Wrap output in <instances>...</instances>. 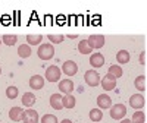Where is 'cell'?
Instances as JSON below:
<instances>
[{
	"instance_id": "cell-1",
	"label": "cell",
	"mask_w": 147,
	"mask_h": 123,
	"mask_svg": "<svg viewBox=\"0 0 147 123\" xmlns=\"http://www.w3.org/2000/svg\"><path fill=\"white\" fill-rule=\"evenodd\" d=\"M37 54H38V57L41 60H50L53 59L55 56V48L52 44H41L38 47V51H37Z\"/></svg>"
},
{
	"instance_id": "cell-2",
	"label": "cell",
	"mask_w": 147,
	"mask_h": 123,
	"mask_svg": "<svg viewBox=\"0 0 147 123\" xmlns=\"http://www.w3.org/2000/svg\"><path fill=\"white\" fill-rule=\"evenodd\" d=\"M87 44L90 45L91 50H99V48H102L105 45V35H102V34L90 35L88 40H87Z\"/></svg>"
},
{
	"instance_id": "cell-3",
	"label": "cell",
	"mask_w": 147,
	"mask_h": 123,
	"mask_svg": "<svg viewBox=\"0 0 147 123\" xmlns=\"http://www.w3.org/2000/svg\"><path fill=\"white\" fill-rule=\"evenodd\" d=\"M60 75H62V70H60L59 66H56V65H52L46 69V79L49 82H59Z\"/></svg>"
},
{
	"instance_id": "cell-4",
	"label": "cell",
	"mask_w": 147,
	"mask_h": 123,
	"mask_svg": "<svg viewBox=\"0 0 147 123\" xmlns=\"http://www.w3.org/2000/svg\"><path fill=\"white\" fill-rule=\"evenodd\" d=\"M84 79H85V84H87L88 87H97V85H100V75L94 69L85 72Z\"/></svg>"
},
{
	"instance_id": "cell-5",
	"label": "cell",
	"mask_w": 147,
	"mask_h": 123,
	"mask_svg": "<svg viewBox=\"0 0 147 123\" xmlns=\"http://www.w3.org/2000/svg\"><path fill=\"white\" fill-rule=\"evenodd\" d=\"M127 114V107L124 104H115L110 107V117L115 120H122Z\"/></svg>"
},
{
	"instance_id": "cell-6",
	"label": "cell",
	"mask_w": 147,
	"mask_h": 123,
	"mask_svg": "<svg viewBox=\"0 0 147 123\" xmlns=\"http://www.w3.org/2000/svg\"><path fill=\"white\" fill-rule=\"evenodd\" d=\"M116 78L112 76L110 73H107L106 76H103V79H100V85H102V88L105 91H112L116 88Z\"/></svg>"
},
{
	"instance_id": "cell-7",
	"label": "cell",
	"mask_w": 147,
	"mask_h": 123,
	"mask_svg": "<svg viewBox=\"0 0 147 123\" xmlns=\"http://www.w3.org/2000/svg\"><path fill=\"white\" fill-rule=\"evenodd\" d=\"M129 106L136 110H141L146 106V98L141 94H134L129 97Z\"/></svg>"
},
{
	"instance_id": "cell-8",
	"label": "cell",
	"mask_w": 147,
	"mask_h": 123,
	"mask_svg": "<svg viewBox=\"0 0 147 123\" xmlns=\"http://www.w3.org/2000/svg\"><path fill=\"white\" fill-rule=\"evenodd\" d=\"M62 72L66 76H74V75H77V72H78V65L72 60H66L62 65Z\"/></svg>"
},
{
	"instance_id": "cell-9",
	"label": "cell",
	"mask_w": 147,
	"mask_h": 123,
	"mask_svg": "<svg viewBox=\"0 0 147 123\" xmlns=\"http://www.w3.org/2000/svg\"><path fill=\"white\" fill-rule=\"evenodd\" d=\"M24 123H38L40 117H38V113L32 108H28L24 112V117H22Z\"/></svg>"
},
{
	"instance_id": "cell-10",
	"label": "cell",
	"mask_w": 147,
	"mask_h": 123,
	"mask_svg": "<svg viewBox=\"0 0 147 123\" xmlns=\"http://www.w3.org/2000/svg\"><path fill=\"white\" fill-rule=\"evenodd\" d=\"M97 106H99L100 110H106V108H110L112 107V98L106 94H100L97 97Z\"/></svg>"
},
{
	"instance_id": "cell-11",
	"label": "cell",
	"mask_w": 147,
	"mask_h": 123,
	"mask_svg": "<svg viewBox=\"0 0 147 123\" xmlns=\"http://www.w3.org/2000/svg\"><path fill=\"white\" fill-rule=\"evenodd\" d=\"M74 82L72 79H62V81H59V91L60 92H63V94H71L74 91Z\"/></svg>"
},
{
	"instance_id": "cell-12",
	"label": "cell",
	"mask_w": 147,
	"mask_h": 123,
	"mask_svg": "<svg viewBox=\"0 0 147 123\" xmlns=\"http://www.w3.org/2000/svg\"><path fill=\"white\" fill-rule=\"evenodd\" d=\"M24 112H25V110L21 108V107H12V108L9 110V117H10V120L21 122L22 117H24Z\"/></svg>"
},
{
	"instance_id": "cell-13",
	"label": "cell",
	"mask_w": 147,
	"mask_h": 123,
	"mask_svg": "<svg viewBox=\"0 0 147 123\" xmlns=\"http://www.w3.org/2000/svg\"><path fill=\"white\" fill-rule=\"evenodd\" d=\"M44 87V78L40 75H34L30 78V88L32 90H41Z\"/></svg>"
},
{
	"instance_id": "cell-14",
	"label": "cell",
	"mask_w": 147,
	"mask_h": 123,
	"mask_svg": "<svg viewBox=\"0 0 147 123\" xmlns=\"http://www.w3.org/2000/svg\"><path fill=\"white\" fill-rule=\"evenodd\" d=\"M90 65L93 68H102L105 65V57L102 53H93L90 57Z\"/></svg>"
},
{
	"instance_id": "cell-15",
	"label": "cell",
	"mask_w": 147,
	"mask_h": 123,
	"mask_svg": "<svg viewBox=\"0 0 147 123\" xmlns=\"http://www.w3.org/2000/svg\"><path fill=\"white\" fill-rule=\"evenodd\" d=\"M50 107L53 108V110H62L63 108V106H62V95L60 94H53V95H50Z\"/></svg>"
},
{
	"instance_id": "cell-16",
	"label": "cell",
	"mask_w": 147,
	"mask_h": 123,
	"mask_svg": "<svg viewBox=\"0 0 147 123\" xmlns=\"http://www.w3.org/2000/svg\"><path fill=\"white\" fill-rule=\"evenodd\" d=\"M75 97H74L72 94H65L63 97H62V106H63V108H74L75 107Z\"/></svg>"
},
{
	"instance_id": "cell-17",
	"label": "cell",
	"mask_w": 147,
	"mask_h": 123,
	"mask_svg": "<svg viewBox=\"0 0 147 123\" xmlns=\"http://www.w3.org/2000/svg\"><path fill=\"white\" fill-rule=\"evenodd\" d=\"M147 78H146V75H140V76H137L136 78V81H134V87H136V90H138V91H146L147 90Z\"/></svg>"
},
{
	"instance_id": "cell-18",
	"label": "cell",
	"mask_w": 147,
	"mask_h": 123,
	"mask_svg": "<svg viewBox=\"0 0 147 123\" xmlns=\"http://www.w3.org/2000/svg\"><path fill=\"white\" fill-rule=\"evenodd\" d=\"M35 95L32 94V92H24V95H22V104L25 106V107H31V106H34L35 104Z\"/></svg>"
},
{
	"instance_id": "cell-19",
	"label": "cell",
	"mask_w": 147,
	"mask_h": 123,
	"mask_svg": "<svg viewBox=\"0 0 147 123\" xmlns=\"http://www.w3.org/2000/svg\"><path fill=\"white\" fill-rule=\"evenodd\" d=\"M129 59H131V54H129V51H127V50H121V51H118V54H116V60H118L119 65L128 63Z\"/></svg>"
},
{
	"instance_id": "cell-20",
	"label": "cell",
	"mask_w": 147,
	"mask_h": 123,
	"mask_svg": "<svg viewBox=\"0 0 147 123\" xmlns=\"http://www.w3.org/2000/svg\"><path fill=\"white\" fill-rule=\"evenodd\" d=\"M43 40V35L40 34H28L27 35V41H28V45H38Z\"/></svg>"
},
{
	"instance_id": "cell-21",
	"label": "cell",
	"mask_w": 147,
	"mask_h": 123,
	"mask_svg": "<svg viewBox=\"0 0 147 123\" xmlns=\"http://www.w3.org/2000/svg\"><path fill=\"white\" fill-rule=\"evenodd\" d=\"M31 47L28 45V44H22V45H19L18 47V54L22 57V59H27V57H30L31 56Z\"/></svg>"
},
{
	"instance_id": "cell-22",
	"label": "cell",
	"mask_w": 147,
	"mask_h": 123,
	"mask_svg": "<svg viewBox=\"0 0 147 123\" xmlns=\"http://www.w3.org/2000/svg\"><path fill=\"white\" fill-rule=\"evenodd\" d=\"M90 119L93 123H97V122H100L103 119V112L100 108H93L90 110Z\"/></svg>"
},
{
	"instance_id": "cell-23",
	"label": "cell",
	"mask_w": 147,
	"mask_h": 123,
	"mask_svg": "<svg viewBox=\"0 0 147 123\" xmlns=\"http://www.w3.org/2000/svg\"><path fill=\"white\" fill-rule=\"evenodd\" d=\"M16 41H18V37L16 35H10V34H5L3 37H2V43L3 44H6V45H15L16 44Z\"/></svg>"
},
{
	"instance_id": "cell-24",
	"label": "cell",
	"mask_w": 147,
	"mask_h": 123,
	"mask_svg": "<svg viewBox=\"0 0 147 123\" xmlns=\"http://www.w3.org/2000/svg\"><path fill=\"white\" fill-rule=\"evenodd\" d=\"M107 73H110L112 76H115V78L118 79V78H121V76H122L124 70H122V68H121L119 65H112V66L109 68V72H107Z\"/></svg>"
},
{
	"instance_id": "cell-25",
	"label": "cell",
	"mask_w": 147,
	"mask_h": 123,
	"mask_svg": "<svg viewBox=\"0 0 147 123\" xmlns=\"http://www.w3.org/2000/svg\"><path fill=\"white\" fill-rule=\"evenodd\" d=\"M78 51L81 53V54H90L93 50L90 48V45L87 44V40H82V41H80L78 43Z\"/></svg>"
},
{
	"instance_id": "cell-26",
	"label": "cell",
	"mask_w": 147,
	"mask_h": 123,
	"mask_svg": "<svg viewBox=\"0 0 147 123\" xmlns=\"http://www.w3.org/2000/svg\"><path fill=\"white\" fill-rule=\"evenodd\" d=\"M131 123H146V114L144 112H136L132 114Z\"/></svg>"
},
{
	"instance_id": "cell-27",
	"label": "cell",
	"mask_w": 147,
	"mask_h": 123,
	"mask_svg": "<svg viewBox=\"0 0 147 123\" xmlns=\"http://www.w3.org/2000/svg\"><path fill=\"white\" fill-rule=\"evenodd\" d=\"M18 94H19V91H18L16 87H7L6 88V97L9 98V100H15V98L18 97Z\"/></svg>"
},
{
	"instance_id": "cell-28",
	"label": "cell",
	"mask_w": 147,
	"mask_h": 123,
	"mask_svg": "<svg viewBox=\"0 0 147 123\" xmlns=\"http://www.w3.org/2000/svg\"><path fill=\"white\" fill-rule=\"evenodd\" d=\"M63 38H65V37L62 34H50V35H49V40H50L53 44H60L63 41Z\"/></svg>"
},
{
	"instance_id": "cell-29",
	"label": "cell",
	"mask_w": 147,
	"mask_h": 123,
	"mask_svg": "<svg viewBox=\"0 0 147 123\" xmlns=\"http://www.w3.org/2000/svg\"><path fill=\"white\" fill-rule=\"evenodd\" d=\"M41 123H57V117L55 114H44L41 117Z\"/></svg>"
},
{
	"instance_id": "cell-30",
	"label": "cell",
	"mask_w": 147,
	"mask_h": 123,
	"mask_svg": "<svg viewBox=\"0 0 147 123\" xmlns=\"http://www.w3.org/2000/svg\"><path fill=\"white\" fill-rule=\"evenodd\" d=\"M140 63H141V66L147 65V53L146 51H141V54H140Z\"/></svg>"
},
{
	"instance_id": "cell-31",
	"label": "cell",
	"mask_w": 147,
	"mask_h": 123,
	"mask_svg": "<svg viewBox=\"0 0 147 123\" xmlns=\"http://www.w3.org/2000/svg\"><path fill=\"white\" fill-rule=\"evenodd\" d=\"M121 123H131V120H129V119H122Z\"/></svg>"
},
{
	"instance_id": "cell-32",
	"label": "cell",
	"mask_w": 147,
	"mask_h": 123,
	"mask_svg": "<svg viewBox=\"0 0 147 123\" xmlns=\"http://www.w3.org/2000/svg\"><path fill=\"white\" fill-rule=\"evenodd\" d=\"M60 123H72V120H69V119H63Z\"/></svg>"
},
{
	"instance_id": "cell-33",
	"label": "cell",
	"mask_w": 147,
	"mask_h": 123,
	"mask_svg": "<svg viewBox=\"0 0 147 123\" xmlns=\"http://www.w3.org/2000/svg\"><path fill=\"white\" fill-rule=\"evenodd\" d=\"M68 37H69V38H72V40H74V38H77V37H78V35H77V34H72V35H71V34H69V35H68Z\"/></svg>"
},
{
	"instance_id": "cell-34",
	"label": "cell",
	"mask_w": 147,
	"mask_h": 123,
	"mask_svg": "<svg viewBox=\"0 0 147 123\" xmlns=\"http://www.w3.org/2000/svg\"><path fill=\"white\" fill-rule=\"evenodd\" d=\"M0 73H2V69H0Z\"/></svg>"
},
{
	"instance_id": "cell-35",
	"label": "cell",
	"mask_w": 147,
	"mask_h": 123,
	"mask_svg": "<svg viewBox=\"0 0 147 123\" xmlns=\"http://www.w3.org/2000/svg\"><path fill=\"white\" fill-rule=\"evenodd\" d=\"M0 44H2V41H0Z\"/></svg>"
}]
</instances>
